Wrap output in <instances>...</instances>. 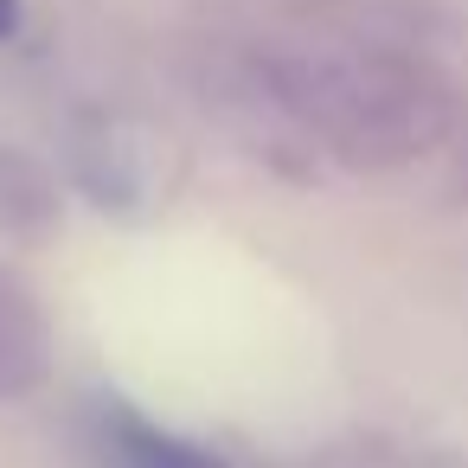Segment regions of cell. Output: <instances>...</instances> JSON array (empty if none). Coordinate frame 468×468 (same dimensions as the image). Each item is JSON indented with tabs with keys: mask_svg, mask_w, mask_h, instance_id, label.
Instances as JSON below:
<instances>
[{
	"mask_svg": "<svg viewBox=\"0 0 468 468\" xmlns=\"http://www.w3.org/2000/svg\"><path fill=\"white\" fill-rule=\"evenodd\" d=\"M103 455H110V468H225V455H212L206 442L174 436V430H154V423H142L129 410H110Z\"/></svg>",
	"mask_w": 468,
	"mask_h": 468,
	"instance_id": "3957f363",
	"label": "cell"
},
{
	"mask_svg": "<svg viewBox=\"0 0 468 468\" xmlns=\"http://www.w3.org/2000/svg\"><path fill=\"white\" fill-rule=\"evenodd\" d=\"M52 378V321L39 289L0 263V404L33 398Z\"/></svg>",
	"mask_w": 468,
	"mask_h": 468,
	"instance_id": "7a4b0ae2",
	"label": "cell"
},
{
	"mask_svg": "<svg viewBox=\"0 0 468 468\" xmlns=\"http://www.w3.org/2000/svg\"><path fill=\"white\" fill-rule=\"evenodd\" d=\"M58 225V186L39 161L0 148V231L7 238H46Z\"/></svg>",
	"mask_w": 468,
	"mask_h": 468,
	"instance_id": "277c9868",
	"label": "cell"
},
{
	"mask_svg": "<svg viewBox=\"0 0 468 468\" xmlns=\"http://www.w3.org/2000/svg\"><path fill=\"white\" fill-rule=\"evenodd\" d=\"M71 167H78V186H84L97 206H135V174L122 167V148H116L110 135H97V142H78Z\"/></svg>",
	"mask_w": 468,
	"mask_h": 468,
	"instance_id": "5b68a950",
	"label": "cell"
},
{
	"mask_svg": "<svg viewBox=\"0 0 468 468\" xmlns=\"http://www.w3.org/2000/svg\"><path fill=\"white\" fill-rule=\"evenodd\" d=\"M257 90L346 167H404L455 135V90L404 52H270Z\"/></svg>",
	"mask_w": 468,
	"mask_h": 468,
	"instance_id": "6da1fadb",
	"label": "cell"
},
{
	"mask_svg": "<svg viewBox=\"0 0 468 468\" xmlns=\"http://www.w3.org/2000/svg\"><path fill=\"white\" fill-rule=\"evenodd\" d=\"M20 33V0H0V39Z\"/></svg>",
	"mask_w": 468,
	"mask_h": 468,
	"instance_id": "8992f818",
	"label": "cell"
}]
</instances>
